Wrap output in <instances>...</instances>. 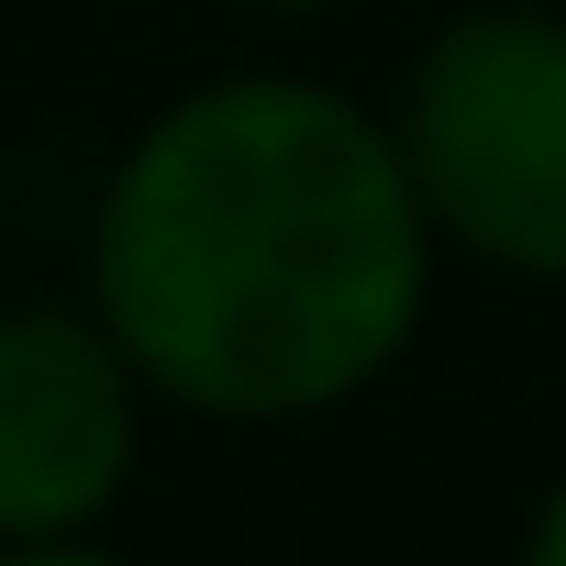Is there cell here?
<instances>
[{
    "label": "cell",
    "instance_id": "obj_1",
    "mask_svg": "<svg viewBox=\"0 0 566 566\" xmlns=\"http://www.w3.org/2000/svg\"><path fill=\"white\" fill-rule=\"evenodd\" d=\"M433 211L389 112L312 67L156 101L90 189L78 301L156 411L290 433L356 411L433 323Z\"/></svg>",
    "mask_w": 566,
    "mask_h": 566
},
{
    "label": "cell",
    "instance_id": "obj_2",
    "mask_svg": "<svg viewBox=\"0 0 566 566\" xmlns=\"http://www.w3.org/2000/svg\"><path fill=\"white\" fill-rule=\"evenodd\" d=\"M400 167L433 211L444 255L500 277H566V12L555 0H478L433 23L389 101Z\"/></svg>",
    "mask_w": 566,
    "mask_h": 566
},
{
    "label": "cell",
    "instance_id": "obj_3",
    "mask_svg": "<svg viewBox=\"0 0 566 566\" xmlns=\"http://www.w3.org/2000/svg\"><path fill=\"white\" fill-rule=\"evenodd\" d=\"M156 389L90 301L0 312V555H101L145 478Z\"/></svg>",
    "mask_w": 566,
    "mask_h": 566
},
{
    "label": "cell",
    "instance_id": "obj_4",
    "mask_svg": "<svg viewBox=\"0 0 566 566\" xmlns=\"http://www.w3.org/2000/svg\"><path fill=\"white\" fill-rule=\"evenodd\" d=\"M522 555H533V566H566V467L544 478V500H533V522H522Z\"/></svg>",
    "mask_w": 566,
    "mask_h": 566
},
{
    "label": "cell",
    "instance_id": "obj_5",
    "mask_svg": "<svg viewBox=\"0 0 566 566\" xmlns=\"http://www.w3.org/2000/svg\"><path fill=\"white\" fill-rule=\"evenodd\" d=\"M222 12H255V23H312V12H334V0H222Z\"/></svg>",
    "mask_w": 566,
    "mask_h": 566
}]
</instances>
